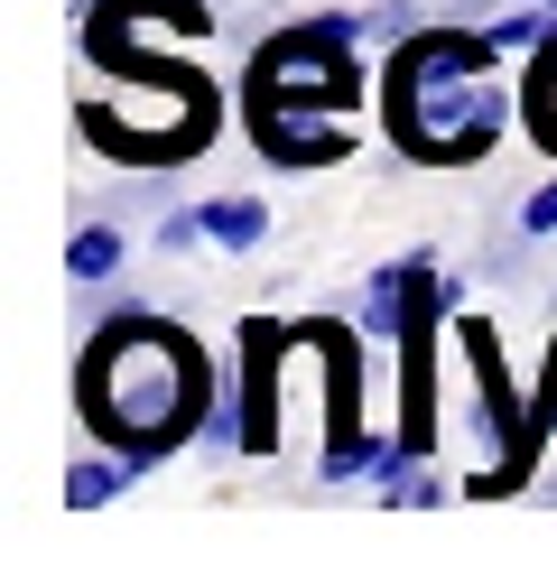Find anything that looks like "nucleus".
Returning a JSON list of instances; mask_svg holds the SVG:
<instances>
[{"mask_svg": "<svg viewBox=\"0 0 557 566\" xmlns=\"http://www.w3.org/2000/svg\"><path fill=\"white\" fill-rule=\"evenodd\" d=\"M75 409L103 446H122L139 464H168L177 446H204V418H214V363L204 344L168 316H122L93 325L84 371H75Z\"/></svg>", "mask_w": 557, "mask_h": 566, "instance_id": "nucleus-1", "label": "nucleus"}, {"mask_svg": "<svg viewBox=\"0 0 557 566\" xmlns=\"http://www.w3.org/2000/svg\"><path fill=\"white\" fill-rule=\"evenodd\" d=\"M502 38L493 29H418L390 46V139L418 168H474L502 139Z\"/></svg>", "mask_w": 557, "mask_h": 566, "instance_id": "nucleus-2", "label": "nucleus"}, {"mask_svg": "<svg viewBox=\"0 0 557 566\" xmlns=\"http://www.w3.org/2000/svg\"><path fill=\"white\" fill-rule=\"evenodd\" d=\"M428 399L446 418L455 446H464V492H521V474H529V455H539V409L529 399H511V371H502V344H493V325H446V363H437V381H428Z\"/></svg>", "mask_w": 557, "mask_h": 566, "instance_id": "nucleus-3", "label": "nucleus"}, {"mask_svg": "<svg viewBox=\"0 0 557 566\" xmlns=\"http://www.w3.org/2000/svg\"><path fill=\"white\" fill-rule=\"evenodd\" d=\"M103 65H122V84L103 103H84V139L122 168H186L214 139V84L186 65L149 56V46H103Z\"/></svg>", "mask_w": 557, "mask_h": 566, "instance_id": "nucleus-4", "label": "nucleus"}, {"mask_svg": "<svg viewBox=\"0 0 557 566\" xmlns=\"http://www.w3.org/2000/svg\"><path fill=\"white\" fill-rule=\"evenodd\" d=\"M362 84V19L354 10H316L288 19L278 38H261L242 93H297V103H354Z\"/></svg>", "mask_w": 557, "mask_h": 566, "instance_id": "nucleus-5", "label": "nucleus"}, {"mask_svg": "<svg viewBox=\"0 0 557 566\" xmlns=\"http://www.w3.org/2000/svg\"><path fill=\"white\" fill-rule=\"evenodd\" d=\"M344 103H297V93H242V130L270 168H344L354 130L335 122Z\"/></svg>", "mask_w": 557, "mask_h": 566, "instance_id": "nucleus-6", "label": "nucleus"}, {"mask_svg": "<svg viewBox=\"0 0 557 566\" xmlns=\"http://www.w3.org/2000/svg\"><path fill=\"white\" fill-rule=\"evenodd\" d=\"M130 474H149V464L122 455V446H103V455H75V464H65V511H103V502H122Z\"/></svg>", "mask_w": 557, "mask_h": 566, "instance_id": "nucleus-7", "label": "nucleus"}, {"mask_svg": "<svg viewBox=\"0 0 557 566\" xmlns=\"http://www.w3.org/2000/svg\"><path fill=\"white\" fill-rule=\"evenodd\" d=\"M204 232H214V251H261L270 242V205L261 196H204Z\"/></svg>", "mask_w": 557, "mask_h": 566, "instance_id": "nucleus-8", "label": "nucleus"}, {"mask_svg": "<svg viewBox=\"0 0 557 566\" xmlns=\"http://www.w3.org/2000/svg\"><path fill=\"white\" fill-rule=\"evenodd\" d=\"M521 122H529V139L557 158V38L529 56V84H521Z\"/></svg>", "mask_w": 557, "mask_h": 566, "instance_id": "nucleus-9", "label": "nucleus"}, {"mask_svg": "<svg viewBox=\"0 0 557 566\" xmlns=\"http://www.w3.org/2000/svg\"><path fill=\"white\" fill-rule=\"evenodd\" d=\"M112 270H122V232H112V223H84L75 242H65V279H84V289H93V279H112Z\"/></svg>", "mask_w": 557, "mask_h": 566, "instance_id": "nucleus-10", "label": "nucleus"}, {"mask_svg": "<svg viewBox=\"0 0 557 566\" xmlns=\"http://www.w3.org/2000/svg\"><path fill=\"white\" fill-rule=\"evenodd\" d=\"M362 335H371V344H400V261L371 270V289H362Z\"/></svg>", "mask_w": 557, "mask_h": 566, "instance_id": "nucleus-11", "label": "nucleus"}, {"mask_svg": "<svg viewBox=\"0 0 557 566\" xmlns=\"http://www.w3.org/2000/svg\"><path fill=\"white\" fill-rule=\"evenodd\" d=\"M204 242H214V232H204V205H177V214H158V251H177V261H186V251H204Z\"/></svg>", "mask_w": 557, "mask_h": 566, "instance_id": "nucleus-12", "label": "nucleus"}, {"mask_svg": "<svg viewBox=\"0 0 557 566\" xmlns=\"http://www.w3.org/2000/svg\"><path fill=\"white\" fill-rule=\"evenodd\" d=\"M521 232H529V242H548V232H557V168L521 196Z\"/></svg>", "mask_w": 557, "mask_h": 566, "instance_id": "nucleus-13", "label": "nucleus"}, {"mask_svg": "<svg viewBox=\"0 0 557 566\" xmlns=\"http://www.w3.org/2000/svg\"><path fill=\"white\" fill-rule=\"evenodd\" d=\"M362 38L400 46V38H418V10H409V0H381V10H362Z\"/></svg>", "mask_w": 557, "mask_h": 566, "instance_id": "nucleus-14", "label": "nucleus"}, {"mask_svg": "<svg viewBox=\"0 0 557 566\" xmlns=\"http://www.w3.org/2000/svg\"><path fill=\"white\" fill-rule=\"evenodd\" d=\"M539 492H548V502H557V464H548V483H539Z\"/></svg>", "mask_w": 557, "mask_h": 566, "instance_id": "nucleus-15", "label": "nucleus"}, {"mask_svg": "<svg viewBox=\"0 0 557 566\" xmlns=\"http://www.w3.org/2000/svg\"><path fill=\"white\" fill-rule=\"evenodd\" d=\"M548 10H557V0H548Z\"/></svg>", "mask_w": 557, "mask_h": 566, "instance_id": "nucleus-16", "label": "nucleus"}]
</instances>
